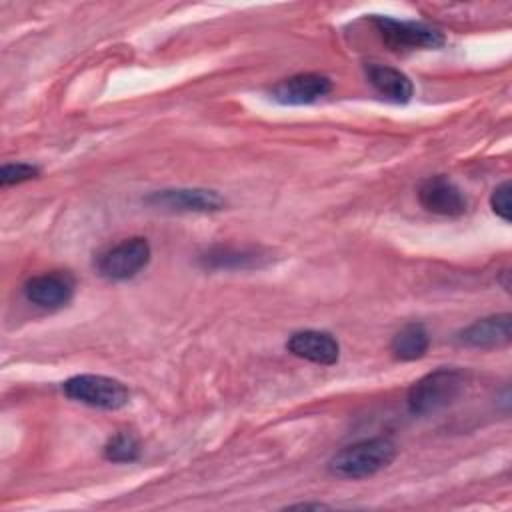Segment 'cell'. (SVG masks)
I'll use <instances>...</instances> for the list:
<instances>
[{
    "instance_id": "6da1fadb",
    "label": "cell",
    "mask_w": 512,
    "mask_h": 512,
    "mask_svg": "<svg viewBox=\"0 0 512 512\" xmlns=\"http://www.w3.org/2000/svg\"><path fill=\"white\" fill-rule=\"evenodd\" d=\"M396 452H398V446L390 438L378 436V438L360 440L338 450L330 458L328 470L338 478H350V480L368 478L384 470L386 466H390L392 460L396 458Z\"/></svg>"
},
{
    "instance_id": "7a4b0ae2",
    "label": "cell",
    "mask_w": 512,
    "mask_h": 512,
    "mask_svg": "<svg viewBox=\"0 0 512 512\" xmlns=\"http://www.w3.org/2000/svg\"><path fill=\"white\" fill-rule=\"evenodd\" d=\"M466 374L458 368H438L420 380H416L408 390V408L412 414H434L450 406L464 390Z\"/></svg>"
},
{
    "instance_id": "3957f363",
    "label": "cell",
    "mask_w": 512,
    "mask_h": 512,
    "mask_svg": "<svg viewBox=\"0 0 512 512\" xmlns=\"http://www.w3.org/2000/svg\"><path fill=\"white\" fill-rule=\"evenodd\" d=\"M62 390L70 400L102 410H118L126 406L130 398L128 388L120 380L102 374L72 376L64 382Z\"/></svg>"
},
{
    "instance_id": "277c9868",
    "label": "cell",
    "mask_w": 512,
    "mask_h": 512,
    "mask_svg": "<svg viewBox=\"0 0 512 512\" xmlns=\"http://www.w3.org/2000/svg\"><path fill=\"white\" fill-rule=\"evenodd\" d=\"M372 24L382 42L390 50H416V48H440L444 34L424 22L398 20L390 16H372Z\"/></svg>"
},
{
    "instance_id": "5b68a950",
    "label": "cell",
    "mask_w": 512,
    "mask_h": 512,
    "mask_svg": "<svg viewBox=\"0 0 512 512\" xmlns=\"http://www.w3.org/2000/svg\"><path fill=\"white\" fill-rule=\"evenodd\" d=\"M148 262H150L148 240L134 236L104 250L96 260V268L108 280H128V278H134L140 270H144Z\"/></svg>"
},
{
    "instance_id": "8992f818",
    "label": "cell",
    "mask_w": 512,
    "mask_h": 512,
    "mask_svg": "<svg viewBox=\"0 0 512 512\" xmlns=\"http://www.w3.org/2000/svg\"><path fill=\"white\" fill-rule=\"evenodd\" d=\"M148 204L176 212H216L226 206V200L216 190L206 188H172L158 190L146 198Z\"/></svg>"
},
{
    "instance_id": "52a82bcc",
    "label": "cell",
    "mask_w": 512,
    "mask_h": 512,
    "mask_svg": "<svg viewBox=\"0 0 512 512\" xmlns=\"http://www.w3.org/2000/svg\"><path fill=\"white\" fill-rule=\"evenodd\" d=\"M74 278L68 272H44L38 276H32L24 284V296L28 302L40 306V308H62L72 300L74 294Z\"/></svg>"
},
{
    "instance_id": "ba28073f",
    "label": "cell",
    "mask_w": 512,
    "mask_h": 512,
    "mask_svg": "<svg viewBox=\"0 0 512 512\" xmlns=\"http://www.w3.org/2000/svg\"><path fill=\"white\" fill-rule=\"evenodd\" d=\"M420 204L440 216H462L468 208L464 192L446 176H430L418 188Z\"/></svg>"
},
{
    "instance_id": "9c48e42d",
    "label": "cell",
    "mask_w": 512,
    "mask_h": 512,
    "mask_svg": "<svg viewBox=\"0 0 512 512\" xmlns=\"http://www.w3.org/2000/svg\"><path fill=\"white\" fill-rule=\"evenodd\" d=\"M288 352L314 364L330 366L338 362L340 346L336 338L322 330H298L286 342Z\"/></svg>"
},
{
    "instance_id": "30bf717a",
    "label": "cell",
    "mask_w": 512,
    "mask_h": 512,
    "mask_svg": "<svg viewBox=\"0 0 512 512\" xmlns=\"http://www.w3.org/2000/svg\"><path fill=\"white\" fill-rule=\"evenodd\" d=\"M330 90H332V82L326 76L306 72V74H296L278 82L272 88V96L282 104L300 106V104H310L320 100Z\"/></svg>"
},
{
    "instance_id": "8fae6325",
    "label": "cell",
    "mask_w": 512,
    "mask_h": 512,
    "mask_svg": "<svg viewBox=\"0 0 512 512\" xmlns=\"http://www.w3.org/2000/svg\"><path fill=\"white\" fill-rule=\"evenodd\" d=\"M512 338V316L508 312L480 318L458 332V342L472 348H498Z\"/></svg>"
},
{
    "instance_id": "7c38bea8",
    "label": "cell",
    "mask_w": 512,
    "mask_h": 512,
    "mask_svg": "<svg viewBox=\"0 0 512 512\" xmlns=\"http://www.w3.org/2000/svg\"><path fill=\"white\" fill-rule=\"evenodd\" d=\"M366 74H368V80L374 86V90L390 102L402 104V102H408L414 94V86H412L410 78L392 66L370 64L366 68Z\"/></svg>"
},
{
    "instance_id": "4fadbf2b",
    "label": "cell",
    "mask_w": 512,
    "mask_h": 512,
    "mask_svg": "<svg viewBox=\"0 0 512 512\" xmlns=\"http://www.w3.org/2000/svg\"><path fill=\"white\" fill-rule=\"evenodd\" d=\"M268 254L258 248H234V246H216L200 256L202 266L206 268H258L264 264Z\"/></svg>"
},
{
    "instance_id": "5bb4252c",
    "label": "cell",
    "mask_w": 512,
    "mask_h": 512,
    "mask_svg": "<svg viewBox=\"0 0 512 512\" xmlns=\"http://www.w3.org/2000/svg\"><path fill=\"white\" fill-rule=\"evenodd\" d=\"M428 346H430L428 330L420 322H412L394 334V338L390 342V352L396 360L410 362V360L422 358L426 354Z\"/></svg>"
},
{
    "instance_id": "9a60e30c",
    "label": "cell",
    "mask_w": 512,
    "mask_h": 512,
    "mask_svg": "<svg viewBox=\"0 0 512 512\" xmlns=\"http://www.w3.org/2000/svg\"><path fill=\"white\" fill-rule=\"evenodd\" d=\"M104 456L112 462H134L140 456V442L132 432H118L106 442Z\"/></svg>"
},
{
    "instance_id": "2e32d148",
    "label": "cell",
    "mask_w": 512,
    "mask_h": 512,
    "mask_svg": "<svg viewBox=\"0 0 512 512\" xmlns=\"http://www.w3.org/2000/svg\"><path fill=\"white\" fill-rule=\"evenodd\" d=\"M40 174V170L32 164L26 162H12V164H4L0 168V184L2 186H10V184H20L26 180H32Z\"/></svg>"
},
{
    "instance_id": "e0dca14e",
    "label": "cell",
    "mask_w": 512,
    "mask_h": 512,
    "mask_svg": "<svg viewBox=\"0 0 512 512\" xmlns=\"http://www.w3.org/2000/svg\"><path fill=\"white\" fill-rule=\"evenodd\" d=\"M490 206L492 210L504 220V222H510V182H502L500 186H496L492 190V196H490Z\"/></svg>"
}]
</instances>
